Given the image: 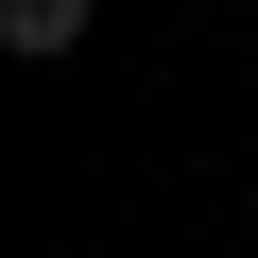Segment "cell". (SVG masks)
Masks as SVG:
<instances>
[{
  "label": "cell",
  "mask_w": 258,
  "mask_h": 258,
  "mask_svg": "<svg viewBox=\"0 0 258 258\" xmlns=\"http://www.w3.org/2000/svg\"><path fill=\"white\" fill-rule=\"evenodd\" d=\"M0 52H35V69L86 52V0H0Z\"/></svg>",
  "instance_id": "cell-1"
}]
</instances>
